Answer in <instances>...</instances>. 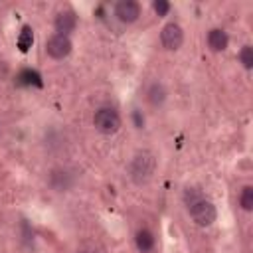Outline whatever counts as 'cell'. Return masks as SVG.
<instances>
[{"label":"cell","mask_w":253,"mask_h":253,"mask_svg":"<svg viewBox=\"0 0 253 253\" xmlns=\"http://www.w3.org/2000/svg\"><path fill=\"white\" fill-rule=\"evenodd\" d=\"M154 170H156V156H154L150 150H138V152L130 158L128 168H126L128 178H130L134 184H138V186L146 184V182L154 176Z\"/></svg>","instance_id":"cell-1"},{"label":"cell","mask_w":253,"mask_h":253,"mask_svg":"<svg viewBox=\"0 0 253 253\" xmlns=\"http://www.w3.org/2000/svg\"><path fill=\"white\" fill-rule=\"evenodd\" d=\"M77 178H79L77 176V170H73L71 166H55V168H51L47 172L45 182H47V186H49L51 192L65 194V192H69V190L75 188Z\"/></svg>","instance_id":"cell-2"},{"label":"cell","mask_w":253,"mask_h":253,"mask_svg":"<svg viewBox=\"0 0 253 253\" xmlns=\"http://www.w3.org/2000/svg\"><path fill=\"white\" fill-rule=\"evenodd\" d=\"M93 126L103 134H115L121 128V117L113 107H101L93 115Z\"/></svg>","instance_id":"cell-3"},{"label":"cell","mask_w":253,"mask_h":253,"mask_svg":"<svg viewBox=\"0 0 253 253\" xmlns=\"http://www.w3.org/2000/svg\"><path fill=\"white\" fill-rule=\"evenodd\" d=\"M188 213H190V217L194 219V223L200 225V227L211 225V223L215 221V215H217L215 206H213L208 198H202V200L190 204V206H188Z\"/></svg>","instance_id":"cell-4"},{"label":"cell","mask_w":253,"mask_h":253,"mask_svg":"<svg viewBox=\"0 0 253 253\" xmlns=\"http://www.w3.org/2000/svg\"><path fill=\"white\" fill-rule=\"evenodd\" d=\"M160 42H162V45H164L168 51H176V49H180L182 43H184V30H182L176 22H170V24H166V26L162 28V32H160Z\"/></svg>","instance_id":"cell-5"},{"label":"cell","mask_w":253,"mask_h":253,"mask_svg":"<svg viewBox=\"0 0 253 253\" xmlns=\"http://www.w3.org/2000/svg\"><path fill=\"white\" fill-rule=\"evenodd\" d=\"M45 53H47L49 57H53V59H63V57H67V55L71 53V40H69L67 36H59V34L51 36V38L47 40V43H45Z\"/></svg>","instance_id":"cell-6"},{"label":"cell","mask_w":253,"mask_h":253,"mask_svg":"<svg viewBox=\"0 0 253 253\" xmlns=\"http://www.w3.org/2000/svg\"><path fill=\"white\" fill-rule=\"evenodd\" d=\"M115 16L123 24H132L140 16V4L134 0H121L115 4Z\"/></svg>","instance_id":"cell-7"},{"label":"cell","mask_w":253,"mask_h":253,"mask_svg":"<svg viewBox=\"0 0 253 253\" xmlns=\"http://www.w3.org/2000/svg\"><path fill=\"white\" fill-rule=\"evenodd\" d=\"M53 26H55V30H57L59 36H69L75 30V26H77L75 12L73 10H61V12H57V16L53 20Z\"/></svg>","instance_id":"cell-8"},{"label":"cell","mask_w":253,"mask_h":253,"mask_svg":"<svg viewBox=\"0 0 253 253\" xmlns=\"http://www.w3.org/2000/svg\"><path fill=\"white\" fill-rule=\"evenodd\" d=\"M166 97H168V91H166V87L160 81H154V83H150L146 87L144 99H146V103L150 107H162L164 101H166Z\"/></svg>","instance_id":"cell-9"},{"label":"cell","mask_w":253,"mask_h":253,"mask_svg":"<svg viewBox=\"0 0 253 253\" xmlns=\"http://www.w3.org/2000/svg\"><path fill=\"white\" fill-rule=\"evenodd\" d=\"M227 43H229V38H227V34L223 30L213 28V30L208 32V47L211 51H223L227 47Z\"/></svg>","instance_id":"cell-10"},{"label":"cell","mask_w":253,"mask_h":253,"mask_svg":"<svg viewBox=\"0 0 253 253\" xmlns=\"http://www.w3.org/2000/svg\"><path fill=\"white\" fill-rule=\"evenodd\" d=\"M134 243H136V249L140 253H148L152 251L154 247V235L150 229H138L136 235H134Z\"/></svg>","instance_id":"cell-11"},{"label":"cell","mask_w":253,"mask_h":253,"mask_svg":"<svg viewBox=\"0 0 253 253\" xmlns=\"http://www.w3.org/2000/svg\"><path fill=\"white\" fill-rule=\"evenodd\" d=\"M16 83H18V85H36V87H40V85H42V77H40V73H36V71H32V69H24V71L16 77Z\"/></svg>","instance_id":"cell-12"},{"label":"cell","mask_w":253,"mask_h":253,"mask_svg":"<svg viewBox=\"0 0 253 253\" xmlns=\"http://www.w3.org/2000/svg\"><path fill=\"white\" fill-rule=\"evenodd\" d=\"M32 43H34L32 28H30V26H24L22 32H20V36H18V47H20L22 51H28V49L32 47Z\"/></svg>","instance_id":"cell-13"},{"label":"cell","mask_w":253,"mask_h":253,"mask_svg":"<svg viewBox=\"0 0 253 253\" xmlns=\"http://www.w3.org/2000/svg\"><path fill=\"white\" fill-rule=\"evenodd\" d=\"M239 204L245 211H251L253 210V188L251 186H245L241 190V196H239Z\"/></svg>","instance_id":"cell-14"},{"label":"cell","mask_w":253,"mask_h":253,"mask_svg":"<svg viewBox=\"0 0 253 253\" xmlns=\"http://www.w3.org/2000/svg\"><path fill=\"white\" fill-rule=\"evenodd\" d=\"M45 146L51 148V150L63 146V144H61V134H59V130H53V128H51V130L45 132Z\"/></svg>","instance_id":"cell-15"},{"label":"cell","mask_w":253,"mask_h":253,"mask_svg":"<svg viewBox=\"0 0 253 253\" xmlns=\"http://www.w3.org/2000/svg\"><path fill=\"white\" fill-rule=\"evenodd\" d=\"M239 59H241L245 69H251L253 67V47L251 45H243L241 51H239Z\"/></svg>","instance_id":"cell-16"},{"label":"cell","mask_w":253,"mask_h":253,"mask_svg":"<svg viewBox=\"0 0 253 253\" xmlns=\"http://www.w3.org/2000/svg\"><path fill=\"white\" fill-rule=\"evenodd\" d=\"M202 198H206V196L202 194L200 188H186L184 190V202H186V206H190V204H194V202H198Z\"/></svg>","instance_id":"cell-17"},{"label":"cell","mask_w":253,"mask_h":253,"mask_svg":"<svg viewBox=\"0 0 253 253\" xmlns=\"http://www.w3.org/2000/svg\"><path fill=\"white\" fill-rule=\"evenodd\" d=\"M152 6H154V12H156L158 16H166L168 10H170V4H168L166 0H156Z\"/></svg>","instance_id":"cell-18"},{"label":"cell","mask_w":253,"mask_h":253,"mask_svg":"<svg viewBox=\"0 0 253 253\" xmlns=\"http://www.w3.org/2000/svg\"><path fill=\"white\" fill-rule=\"evenodd\" d=\"M132 119H134L136 128H142V126H144V117L140 115V111H134V113H132Z\"/></svg>","instance_id":"cell-19"},{"label":"cell","mask_w":253,"mask_h":253,"mask_svg":"<svg viewBox=\"0 0 253 253\" xmlns=\"http://www.w3.org/2000/svg\"><path fill=\"white\" fill-rule=\"evenodd\" d=\"M79 253H91V251H79Z\"/></svg>","instance_id":"cell-20"}]
</instances>
